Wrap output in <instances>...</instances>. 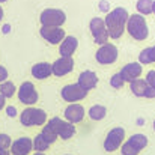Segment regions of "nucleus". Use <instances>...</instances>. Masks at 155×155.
I'll return each mask as SVG.
<instances>
[{
	"label": "nucleus",
	"mask_w": 155,
	"mask_h": 155,
	"mask_svg": "<svg viewBox=\"0 0 155 155\" xmlns=\"http://www.w3.org/2000/svg\"><path fill=\"white\" fill-rule=\"evenodd\" d=\"M130 14L125 8H114L113 11H108L104 21L108 30V35L111 39H119L124 32L127 30V23H128Z\"/></svg>",
	"instance_id": "obj_1"
},
{
	"label": "nucleus",
	"mask_w": 155,
	"mask_h": 155,
	"mask_svg": "<svg viewBox=\"0 0 155 155\" xmlns=\"http://www.w3.org/2000/svg\"><path fill=\"white\" fill-rule=\"evenodd\" d=\"M127 32L136 41H145L149 36V29H148L145 17L140 15V14L130 15L128 23H127Z\"/></svg>",
	"instance_id": "obj_2"
},
{
	"label": "nucleus",
	"mask_w": 155,
	"mask_h": 155,
	"mask_svg": "<svg viewBox=\"0 0 155 155\" xmlns=\"http://www.w3.org/2000/svg\"><path fill=\"white\" fill-rule=\"evenodd\" d=\"M20 122L23 127H41L45 125L48 122L47 113L42 108H36V107H27L21 111L20 114Z\"/></svg>",
	"instance_id": "obj_3"
},
{
	"label": "nucleus",
	"mask_w": 155,
	"mask_h": 155,
	"mask_svg": "<svg viewBox=\"0 0 155 155\" xmlns=\"http://www.w3.org/2000/svg\"><path fill=\"white\" fill-rule=\"evenodd\" d=\"M148 146V137L145 134H133L120 148L122 155H139Z\"/></svg>",
	"instance_id": "obj_4"
},
{
	"label": "nucleus",
	"mask_w": 155,
	"mask_h": 155,
	"mask_svg": "<svg viewBox=\"0 0 155 155\" xmlns=\"http://www.w3.org/2000/svg\"><path fill=\"white\" fill-rule=\"evenodd\" d=\"M39 21H41L42 26L62 27L66 21V14L62 9H57V8H47L41 12Z\"/></svg>",
	"instance_id": "obj_5"
},
{
	"label": "nucleus",
	"mask_w": 155,
	"mask_h": 155,
	"mask_svg": "<svg viewBox=\"0 0 155 155\" xmlns=\"http://www.w3.org/2000/svg\"><path fill=\"white\" fill-rule=\"evenodd\" d=\"M125 143V130L122 127H114L111 128L104 140V151L105 152H114L122 148Z\"/></svg>",
	"instance_id": "obj_6"
},
{
	"label": "nucleus",
	"mask_w": 155,
	"mask_h": 155,
	"mask_svg": "<svg viewBox=\"0 0 155 155\" xmlns=\"http://www.w3.org/2000/svg\"><path fill=\"white\" fill-rule=\"evenodd\" d=\"M89 29H91V33L94 36L95 44H98L101 47V45L108 42L110 35H108V30H107V26H105L104 18H100V17L92 18L91 23H89Z\"/></svg>",
	"instance_id": "obj_7"
},
{
	"label": "nucleus",
	"mask_w": 155,
	"mask_h": 155,
	"mask_svg": "<svg viewBox=\"0 0 155 155\" xmlns=\"http://www.w3.org/2000/svg\"><path fill=\"white\" fill-rule=\"evenodd\" d=\"M60 97H62L63 101H66L68 104H74V103H78V101L84 100L87 97V91H84L78 83L66 84V86L62 87Z\"/></svg>",
	"instance_id": "obj_8"
},
{
	"label": "nucleus",
	"mask_w": 155,
	"mask_h": 155,
	"mask_svg": "<svg viewBox=\"0 0 155 155\" xmlns=\"http://www.w3.org/2000/svg\"><path fill=\"white\" fill-rule=\"evenodd\" d=\"M117 57H119L117 47L114 44H110V42L101 45L95 53V59L100 65H111L117 60Z\"/></svg>",
	"instance_id": "obj_9"
},
{
	"label": "nucleus",
	"mask_w": 155,
	"mask_h": 155,
	"mask_svg": "<svg viewBox=\"0 0 155 155\" xmlns=\"http://www.w3.org/2000/svg\"><path fill=\"white\" fill-rule=\"evenodd\" d=\"M18 100L23 104L32 107L33 104L38 103L39 100V94L35 89V84L32 81H24L21 83V86L18 87Z\"/></svg>",
	"instance_id": "obj_10"
},
{
	"label": "nucleus",
	"mask_w": 155,
	"mask_h": 155,
	"mask_svg": "<svg viewBox=\"0 0 155 155\" xmlns=\"http://www.w3.org/2000/svg\"><path fill=\"white\" fill-rule=\"evenodd\" d=\"M48 124L51 125L53 128H54V131L57 133V136H59V139H62V140H69L77 131H75V125H72V124H69L68 120H62L60 117H51L50 120H48Z\"/></svg>",
	"instance_id": "obj_11"
},
{
	"label": "nucleus",
	"mask_w": 155,
	"mask_h": 155,
	"mask_svg": "<svg viewBox=\"0 0 155 155\" xmlns=\"http://www.w3.org/2000/svg\"><path fill=\"white\" fill-rule=\"evenodd\" d=\"M39 35L44 41H47L51 45H60V42L66 38V33L63 27H51V26H41Z\"/></svg>",
	"instance_id": "obj_12"
},
{
	"label": "nucleus",
	"mask_w": 155,
	"mask_h": 155,
	"mask_svg": "<svg viewBox=\"0 0 155 155\" xmlns=\"http://www.w3.org/2000/svg\"><path fill=\"white\" fill-rule=\"evenodd\" d=\"M119 72H120L122 78L125 80V83H131V81L140 78V75L143 72V65L139 62H131V63L124 65Z\"/></svg>",
	"instance_id": "obj_13"
},
{
	"label": "nucleus",
	"mask_w": 155,
	"mask_h": 155,
	"mask_svg": "<svg viewBox=\"0 0 155 155\" xmlns=\"http://www.w3.org/2000/svg\"><path fill=\"white\" fill-rule=\"evenodd\" d=\"M53 75L56 77H65L74 69V59L72 57H59L51 63Z\"/></svg>",
	"instance_id": "obj_14"
},
{
	"label": "nucleus",
	"mask_w": 155,
	"mask_h": 155,
	"mask_svg": "<svg viewBox=\"0 0 155 155\" xmlns=\"http://www.w3.org/2000/svg\"><path fill=\"white\" fill-rule=\"evenodd\" d=\"M33 151V139L30 137H20L12 142L11 154L12 155H29Z\"/></svg>",
	"instance_id": "obj_15"
},
{
	"label": "nucleus",
	"mask_w": 155,
	"mask_h": 155,
	"mask_svg": "<svg viewBox=\"0 0 155 155\" xmlns=\"http://www.w3.org/2000/svg\"><path fill=\"white\" fill-rule=\"evenodd\" d=\"M84 117V107L81 104L78 103H74V104H68V107L65 108V119L75 125V124H80Z\"/></svg>",
	"instance_id": "obj_16"
},
{
	"label": "nucleus",
	"mask_w": 155,
	"mask_h": 155,
	"mask_svg": "<svg viewBox=\"0 0 155 155\" xmlns=\"http://www.w3.org/2000/svg\"><path fill=\"white\" fill-rule=\"evenodd\" d=\"M77 83H78L84 91L89 92V91H92V89L97 87V84H98V75H97L95 71H92V69H86V71H83V72L78 75Z\"/></svg>",
	"instance_id": "obj_17"
},
{
	"label": "nucleus",
	"mask_w": 155,
	"mask_h": 155,
	"mask_svg": "<svg viewBox=\"0 0 155 155\" xmlns=\"http://www.w3.org/2000/svg\"><path fill=\"white\" fill-rule=\"evenodd\" d=\"M77 48H78V39L75 36H66L59 45V54L62 57H72Z\"/></svg>",
	"instance_id": "obj_18"
},
{
	"label": "nucleus",
	"mask_w": 155,
	"mask_h": 155,
	"mask_svg": "<svg viewBox=\"0 0 155 155\" xmlns=\"http://www.w3.org/2000/svg\"><path fill=\"white\" fill-rule=\"evenodd\" d=\"M30 72H32V75L36 80H45L50 75H53V66L51 63H48V62H39V63H35L32 66Z\"/></svg>",
	"instance_id": "obj_19"
},
{
	"label": "nucleus",
	"mask_w": 155,
	"mask_h": 155,
	"mask_svg": "<svg viewBox=\"0 0 155 155\" xmlns=\"http://www.w3.org/2000/svg\"><path fill=\"white\" fill-rule=\"evenodd\" d=\"M148 87H149V84H148V81L143 80V78H137V80H134V81L130 83V91H131V94H133L134 97H139V98H145V94H146Z\"/></svg>",
	"instance_id": "obj_20"
},
{
	"label": "nucleus",
	"mask_w": 155,
	"mask_h": 155,
	"mask_svg": "<svg viewBox=\"0 0 155 155\" xmlns=\"http://www.w3.org/2000/svg\"><path fill=\"white\" fill-rule=\"evenodd\" d=\"M89 117L92 119V120H103L104 117L107 116V108L101 105V104H95V105H92L91 108H89Z\"/></svg>",
	"instance_id": "obj_21"
},
{
	"label": "nucleus",
	"mask_w": 155,
	"mask_h": 155,
	"mask_svg": "<svg viewBox=\"0 0 155 155\" xmlns=\"http://www.w3.org/2000/svg\"><path fill=\"white\" fill-rule=\"evenodd\" d=\"M15 92H18V91H17V86H15L12 81L6 80V81L0 83V95H2V97H5V98H12V97L15 95Z\"/></svg>",
	"instance_id": "obj_22"
},
{
	"label": "nucleus",
	"mask_w": 155,
	"mask_h": 155,
	"mask_svg": "<svg viewBox=\"0 0 155 155\" xmlns=\"http://www.w3.org/2000/svg\"><path fill=\"white\" fill-rule=\"evenodd\" d=\"M137 12L140 15H149L152 14V8H154V0H137Z\"/></svg>",
	"instance_id": "obj_23"
},
{
	"label": "nucleus",
	"mask_w": 155,
	"mask_h": 155,
	"mask_svg": "<svg viewBox=\"0 0 155 155\" xmlns=\"http://www.w3.org/2000/svg\"><path fill=\"white\" fill-rule=\"evenodd\" d=\"M41 134L44 136V139L50 143V145H53L57 139H59V136H57V133L54 131V128H53L51 125L47 122L45 125H44V128H42V131H41Z\"/></svg>",
	"instance_id": "obj_24"
},
{
	"label": "nucleus",
	"mask_w": 155,
	"mask_h": 155,
	"mask_svg": "<svg viewBox=\"0 0 155 155\" xmlns=\"http://www.w3.org/2000/svg\"><path fill=\"white\" fill-rule=\"evenodd\" d=\"M48 148H50V143L44 139L42 134H38L33 139V149H35V152H45Z\"/></svg>",
	"instance_id": "obj_25"
},
{
	"label": "nucleus",
	"mask_w": 155,
	"mask_h": 155,
	"mask_svg": "<svg viewBox=\"0 0 155 155\" xmlns=\"http://www.w3.org/2000/svg\"><path fill=\"white\" fill-rule=\"evenodd\" d=\"M124 84H125V80L122 78L120 72H116V74L111 75V78H110V86H111L113 89H122Z\"/></svg>",
	"instance_id": "obj_26"
},
{
	"label": "nucleus",
	"mask_w": 155,
	"mask_h": 155,
	"mask_svg": "<svg viewBox=\"0 0 155 155\" xmlns=\"http://www.w3.org/2000/svg\"><path fill=\"white\" fill-rule=\"evenodd\" d=\"M11 146H12V139H11V136L2 133V134H0V151H11Z\"/></svg>",
	"instance_id": "obj_27"
},
{
	"label": "nucleus",
	"mask_w": 155,
	"mask_h": 155,
	"mask_svg": "<svg viewBox=\"0 0 155 155\" xmlns=\"http://www.w3.org/2000/svg\"><path fill=\"white\" fill-rule=\"evenodd\" d=\"M139 63H142V65H149V63H152L151 48H149V47L140 51V54H139Z\"/></svg>",
	"instance_id": "obj_28"
},
{
	"label": "nucleus",
	"mask_w": 155,
	"mask_h": 155,
	"mask_svg": "<svg viewBox=\"0 0 155 155\" xmlns=\"http://www.w3.org/2000/svg\"><path fill=\"white\" fill-rule=\"evenodd\" d=\"M145 80L148 81V84H149L151 87H155V69L149 71V72L146 74V78H145Z\"/></svg>",
	"instance_id": "obj_29"
},
{
	"label": "nucleus",
	"mask_w": 155,
	"mask_h": 155,
	"mask_svg": "<svg viewBox=\"0 0 155 155\" xmlns=\"http://www.w3.org/2000/svg\"><path fill=\"white\" fill-rule=\"evenodd\" d=\"M8 75H9L8 69H6V68H5L3 65H0V83L6 81V80H8Z\"/></svg>",
	"instance_id": "obj_30"
},
{
	"label": "nucleus",
	"mask_w": 155,
	"mask_h": 155,
	"mask_svg": "<svg viewBox=\"0 0 155 155\" xmlns=\"http://www.w3.org/2000/svg\"><path fill=\"white\" fill-rule=\"evenodd\" d=\"M6 113H8L9 117H15V116H17V108H15L14 105H8V107H6Z\"/></svg>",
	"instance_id": "obj_31"
},
{
	"label": "nucleus",
	"mask_w": 155,
	"mask_h": 155,
	"mask_svg": "<svg viewBox=\"0 0 155 155\" xmlns=\"http://www.w3.org/2000/svg\"><path fill=\"white\" fill-rule=\"evenodd\" d=\"M145 98H155V87H148L146 94H145Z\"/></svg>",
	"instance_id": "obj_32"
},
{
	"label": "nucleus",
	"mask_w": 155,
	"mask_h": 155,
	"mask_svg": "<svg viewBox=\"0 0 155 155\" xmlns=\"http://www.w3.org/2000/svg\"><path fill=\"white\" fill-rule=\"evenodd\" d=\"M5 107H6V98L0 95V110H2V108H5Z\"/></svg>",
	"instance_id": "obj_33"
},
{
	"label": "nucleus",
	"mask_w": 155,
	"mask_h": 155,
	"mask_svg": "<svg viewBox=\"0 0 155 155\" xmlns=\"http://www.w3.org/2000/svg\"><path fill=\"white\" fill-rule=\"evenodd\" d=\"M151 48V57H152V63L155 62V45L154 47H149Z\"/></svg>",
	"instance_id": "obj_34"
},
{
	"label": "nucleus",
	"mask_w": 155,
	"mask_h": 155,
	"mask_svg": "<svg viewBox=\"0 0 155 155\" xmlns=\"http://www.w3.org/2000/svg\"><path fill=\"white\" fill-rule=\"evenodd\" d=\"M101 9H103V11H107V2H105V0L101 2Z\"/></svg>",
	"instance_id": "obj_35"
},
{
	"label": "nucleus",
	"mask_w": 155,
	"mask_h": 155,
	"mask_svg": "<svg viewBox=\"0 0 155 155\" xmlns=\"http://www.w3.org/2000/svg\"><path fill=\"white\" fill-rule=\"evenodd\" d=\"M0 155H12L11 151H0Z\"/></svg>",
	"instance_id": "obj_36"
},
{
	"label": "nucleus",
	"mask_w": 155,
	"mask_h": 155,
	"mask_svg": "<svg viewBox=\"0 0 155 155\" xmlns=\"http://www.w3.org/2000/svg\"><path fill=\"white\" fill-rule=\"evenodd\" d=\"M3 15H5V12H3V8L0 6V21H2V18H3Z\"/></svg>",
	"instance_id": "obj_37"
},
{
	"label": "nucleus",
	"mask_w": 155,
	"mask_h": 155,
	"mask_svg": "<svg viewBox=\"0 0 155 155\" xmlns=\"http://www.w3.org/2000/svg\"><path fill=\"white\" fill-rule=\"evenodd\" d=\"M33 155H45V154H44V152H35Z\"/></svg>",
	"instance_id": "obj_38"
},
{
	"label": "nucleus",
	"mask_w": 155,
	"mask_h": 155,
	"mask_svg": "<svg viewBox=\"0 0 155 155\" xmlns=\"http://www.w3.org/2000/svg\"><path fill=\"white\" fill-rule=\"evenodd\" d=\"M152 14L155 15V0H154V8H152Z\"/></svg>",
	"instance_id": "obj_39"
},
{
	"label": "nucleus",
	"mask_w": 155,
	"mask_h": 155,
	"mask_svg": "<svg viewBox=\"0 0 155 155\" xmlns=\"http://www.w3.org/2000/svg\"><path fill=\"white\" fill-rule=\"evenodd\" d=\"M152 128H154V131H155V120H154V124H152Z\"/></svg>",
	"instance_id": "obj_40"
},
{
	"label": "nucleus",
	"mask_w": 155,
	"mask_h": 155,
	"mask_svg": "<svg viewBox=\"0 0 155 155\" xmlns=\"http://www.w3.org/2000/svg\"><path fill=\"white\" fill-rule=\"evenodd\" d=\"M5 2H8V0H0V3H5Z\"/></svg>",
	"instance_id": "obj_41"
},
{
	"label": "nucleus",
	"mask_w": 155,
	"mask_h": 155,
	"mask_svg": "<svg viewBox=\"0 0 155 155\" xmlns=\"http://www.w3.org/2000/svg\"><path fill=\"white\" fill-rule=\"evenodd\" d=\"M66 155H72V154H66Z\"/></svg>",
	"instance_id": "obj_42"
}]
</instances>
